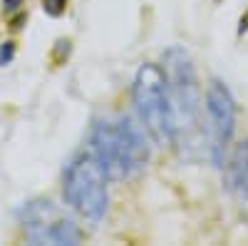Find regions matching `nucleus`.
I'll use <instances>...</instances> for the list:
<instances>
[{
	"mask_svg": "<svg viewBox=\"0 0 248 246\" xmlns=\"http://www.w3.org/2000/svg\"><path fill=\"white\" fill-rule=\"evenodd\" d=\"M23 3H25V0H3V13L10 15V13H15V10L23 8Z\"/></svg>",
	"mask_w": 248,
	"mask_h": 246,
	"instance_id": "10",
	"label": "nucleus"
},
{
	"mask_svg": "<svg viewBox=\"0 0 248 246\" xmlns=\"http://www.w3.org/2000/svg\"><path fill=\"white\" fill-rule=\"evenodd\" d=\"M90 154L107 179H127L147 164L149 145L132 117L97 119L90 132Z\"/></svg>",
	"mask_w": 248,
	"mask_h": 246,
	"instance_id": "1",
	"label": "nucleus"
},
{
	"mask_svg": "<svg viewBox=\"0 0 248 246\" xmlns=\"http://www.w3.org/2000/svg\"><path fill=\"white\" fill-rule=\"evenodd\" d=\"M134 107L139 119L144 122V127L149 130V134L156 142H174L176 139V127L171 117V105H169V90H167V77L164 72L152 65L144 63L134 77Z\"/></svg>",
	"mask_w": 248,
	"mask_h": 246,
	"instance_id": "2",
	"label": "nucleus"
},
{
	"mask_svg": "<svg viewBox=\"0 0 248 246\" xmlns=\"http://www.w3.org/2000/svg\"><path fill=\"white\" fill-rule=\"evenodd\" d=\"M65 199L67 204L82 214L85 219H90L92 224L102 221L107 214V174L102 172V167L97 164V159L90 152L77 154L65 172Z\"/></svg>",
	"mask_w": 248,
	"mask_h": 246,
	"instance_id": "4",
	"label": "nucleus"
},
{
	"mask_svg": "<svg viewBox=\"0 0 248 246\" xmlns=\"http://www.w3.org/2000/svg\"><path fill=\"white\" fill-rule=\"evenodd\" d=\"M13 43H5L3 48H0V65H8L10 60H13Z\"/></svg>",
	"mask_w": 248,
	"mask_h": 246,
	"instance_id": "9",
	"label": "nucleus"
},
{
	"mask_svg": "<svg viewBox=\"0 0 248 246\" xmlns=\"http://www.w3.org/2000/svg\"><path fill=\"white\" fill-rule=\"evenodd\" d=\"M206 112H209V142H211V159L216 167L223 162V149L236 127V99L231 90L221 80H211L206 90Z\"/></svg>",
	"mask_w": 248,
	"mask_h": 246,
	"instance_id": "6",
	"label": "nucleus"
},
{
	"mask_svg": "<svg viewBox=\"0 0 248 246\" xmlns=\"http://www.w3.org/2000/svg\"><path fill=\"white\" fill-rule=\"evenodd\" d=\"M164 63V77H167V90H169V105L176 137L181 132H189L196 125L199 105H201V92H199V80L196 67L191 63L189 52L184 48H169L161 57Z\"/></svg>",
	"mask_w": 248,
	"mask_h": 246,
	"instance_id": "3",
	"label": "nucleus"
},
{
	"mask_svg": "<svg viewBox=\"0 0 248 246\" xmlns=\"http://www.w3.org/2000/svg\"><path fill=\"white\" fill-rule=\"evenodd\" d=\"M25 236L32 244H52V246H75L79 244L77 224L50 199H32L20 209Z\"/></svg>",
	"mask_w": 248,
	"mask_h": 246,
	"instance_id": "5",
	"label": "nucleus"
},
{
	"mask_svg": "<svg viewBox=\"0 0 248 246\" xmlns=\"http://www.w3.org/2000/svg\"><path fill=\"white\" fill-rule=\"evenodd\" d=\"M226 187L238 199H248V139L236 145L229 167H226Z\"/></svg>",
	"mask_w": 248,
	"mask_h": 246,
	"instance_id": "7",
	"label": "nucleus"
},
{
	"mask_svg": "<svg viewBox=\"0 0 248 246\" xmlns=\"http://www.w3.org/2000/svg\"><path fill=\"white\" fill-rule=\"evenodd\" d=\"M43 8L50 17H60L67 10V0H43Z\"/></svg>",
	"mask_w": 248,
	"mask_h": 246,
	"instance_id": "8",
	"label": "nucleus"
}]
</instances>
